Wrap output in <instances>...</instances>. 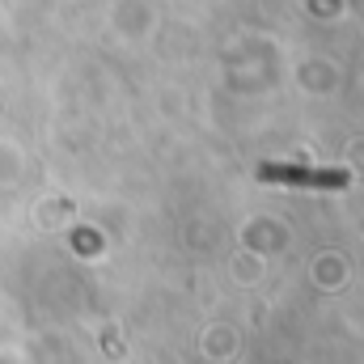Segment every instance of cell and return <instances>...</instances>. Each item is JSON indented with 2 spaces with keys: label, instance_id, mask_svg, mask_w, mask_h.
I'll return each instance as SVG.
<instances>
[{
  "label": "cell",
  "instance_id": "6da1fadb",
  "mask_svg": "<svg viewBox=\"0 0 364 364\" xmlns=\"http://www.w3.org/2000/svg\"><path fill=\"white\" fill-rule=\"evenodd\" d=\"M263 178L309 182V186H343V182H348V174H339V170H331V174H309V170H275V166H267V170H263Z\"/></svg>",
  "mask_w": 364,
  "mask_h": 364
}]
</instances>
